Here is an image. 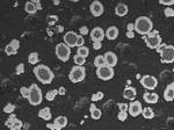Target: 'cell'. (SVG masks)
Here are the masks:
<instances>
[{"label": "cell", "mask_w": 174, "mask_h": 130, "mask_svg": "<svg viewBox=\"0 0 174 130\" xmlns=\"http://www.w3.org/2000/svg\"><path fill=\"white\" fill-rule=\"evenodd\" d=\"M33 72H34V74L36 76V78L40 80L41 83L45 84V85L51 84L53 78H55V74H53V72L51 71V69L44 64L36 65L34 67V70H33Z\"/></svg>", "instance_id": "cell-1"}, {"label": "cell", "mask_w": 174, "mask_h": 130, "mask_svg": "<svg viewBox=\"0 0 174 130\" xmlns=\"http://www.w3.org/2000/svg\"><path fill=\"white\" fill-rule=\"evenodd\" d=\"M135 23V31L139 35H149L151 31L153 30V22L149 16H138L136 19Z\"/></svg>", "instance_id": "cell-2"}, {"label": "cell", "mask_w": 174, "mask_h": 130, "mask_svg": "<svg viewBox=\"0 0 174 130\" xmlns=\"http://www.w3.org/2000/svg\"><path fill=\"white\" fill-rule=\"evenodd\" d=\"M30 89V93H29L28 101L31 106H38L42 103L43 101V94H42V91L41 88L36 85V84H31L29 86Z\"/></svg>", "instance_id": "cell-3"}, {"label": "cell", "mask_w": 174, "mask_h": 130, "mask_svg": "<svg viewBox=\"0 0 174 130\" xmlns=\"http://www.w3.org/2000/svg\"><path fill=\"white\" fill-rule=\"evenodd\" d=\"M85 77H86V69L84 66L75 65V66H72V69L70 70L69 79L71 83H80L85 79Z\"/></svg>", "instance_id": "cell-4"}, {"label": "cell", "mask_w": 174, "mask_h": 130, "mask_svg": "<svg viewBox=\"0 0 174 130\" xmlns=\"http://www.w3.org/2000/svg\"><path fill=\"white\" fill-rule=\"evenodd\" d=\"M56 57L62 62H67L71 57V48L65 43H58L55 48Z\"/></svg>", "instance_id": "cell-5"}, {"label": "cell", "mask_w": 174, "mask_h": 130, "mask_svg": "<svg viewBox=\"0 0 174 130\" xmlns=\"http://www.w3.org/2000/svg\"><path fill=\"white\" fill-rule=\"evenodd\" d=\"M144 41L150 49H157L161 44V36L159 35L158 30H152L149 35L144 36Z\"/></svg>", "instance_id": "cell-6"}, {"label": "cell", "mask_w": 174, "mask_h": 130, "mask_svg": "<svg viewBox=\"0 0 174 130\" xmlns=\"http://www.w3.org/2000/svg\"><path fill=\"white\" fill-rule=\"evenodd\" d=\"M95 73H96V77H98L99 79H101V80H103V81H108L110 79H113V78H114V74H115L114 67H110L108 65L98 67Z\"/></svg>", "instance_id": "cell-7"}, {"label": "cell", "mask_w": 174, "mask_h": 130, "mask_svg": "<svg viewBox=\"0 0 174 130\" xmlns=\"http://www.w3.org/2000/svg\"><path fill=\"white\" fill-rule=\"evenodd\" d=\"M139 83L144 88L153 91L158 86V79L156 77H153V76H150V74H145V76L140 78Z\"/></svg>", "instance_id": "cell-8"}, {"label": "cell", "mask_w": 174, "mask_h": 130, "mask_svg": "<svg viewBox=\"0 0 174 130\" xmlns=\"http://www.w3.org/2000/svg\"><path fill=\"white\" fill-rule=\"evenodd\" d=\"M159 55H160V57H161L162 63H166V64L173 63L174 62V47L173 45H167V47L165 48Z\"/></svg>", "instance_id": "cell-9"}, {"label": "cell", "mask_w": 174, "mask_h": 130, "mask_svg": "<svg viewBox=\"0 0 174 130\" xmlns=\"http://www.w3.org/2000/svg\"><path fill=\"white\" fill-rule=\"evenodd\" d=\"M142 112H143V106L142 103L137 101H131V103H129V109H128V113L129 115H131L132 117H137L138 115H142Z\"/></svg>", "instance_id": "cell-10"}, {"label": "cell", "mask_w": 174, "mask_h": 130, "mask_svg": "<svg viewBox=\"0 0 174 130\" xmlns=\"http://www.w3.org/2000/svg\"><path fill=\"white\" fill-rule=\"evenodd\" d=\"M89 11H91V14L93 16L98 18V16H101L104 12V7L102 5V2H100L99 0H94L92 1L91 6H89Z\"/></svg>", "instance_id": "cell-11"}, {"label": "cell", "mask_w": 174, "mask_h": 130, "mask_svg": "<svg viewBox=\"0 0 174 130\" xmlns=\"http://www.w3.org/2000/svg\"><path fill=\"white\" fill-rule=\"evenodd\" d=\"M91 40L93 42H102L106 37V31L101 27H94L91 30Z\"/></svg>", "instance_id": "cell-12"}, {"label": "cell", "mask_w": 174, "mask_h": 130, "mask_svg": "<svg viewBox=\"0 0 174 130\" xmlns=\"http://www.w3.org/2000/svg\"><path fill=\"white\" fill-rule=\"evenodd\" d=\"M78 34L74 33V31H67V33H65V35H64V43L66 44V45H69L70 48H73V47H77V40H78Z\"/></svg>", "instance_id": "cell-13"}, {"label": "cell", "mask_w": 174, "mask_h": 130, "mask_svg": "<svg viewBox=\"0 0 174 130\" xmlns=\"http://www.w3.org/2000/svg\"><path fill=\"white\" fill-rule=\"evenodd\" d=\"M104 59H106V65H108L110 67H114L117 65V62H118V58H117V55L113 51H107V52L103 55Z\"/></svg>", "instance_id": "cell-14"}, {"label": "cell", "mask_w": 174, "mask_h": 130, "mask_svg": "<svg viewBox=\"0 0 174 130\" xmlns=\"http://www.w3.org/2000/svg\"><path fill=\"white\" fill-rule=\"evenodd\" d=\"M137 96V89L132 86H127L123 91V98L129 101H135Z\"/></svg>", "instance_id": "cell-15"}, {"label": "cell", "mask_w": 174, "mask_h": 130, "mask_svg": "<svg viewBox=\"0 0 174 130\" xmlns=\"http://www.w3.org/2000/svg\"><path fill=\"white\" fill-rule=\"evenodd\" d=\"M118 34H120V31H118V28H117L116 26H110V27H108L107 30H106V37H107L109 41L116 40V38L118 37Z\"/></svg>", "instance_id": "cell-16"}, {"label": "cell", "mask_w": 174, "mask_h": 130, "mask_svg": "<svg viewBox=\"0 0 174 130\" xmlns=\"http://www.w3.org/2000/svg\"><path fill=\"white\" fill-rule=\"evenodd\" d=\"M164 99L166 101H173L174 100V81L168 84L166 88L164 91Z\"/></svg>", "instance_id": "cell-17"}, {"label": "cell", "mask_w": 174, "mask_h": 130, "mask_svg": "<svg viewBox=\"0 0 174 130\" xmlns=\"http://www.w3.org/2000/svg\"><path fill=\"white\" fill-rule=\"evenodd\" d=\"M143 100L146 102V103H157L158 100H159V95L157 94L156 92H147L143 94Z\"/></svg>", "instance_id": "cell-18"}, {"label": "cell", "mask_w": 174, "mask_h": 130, "mask_svg": "<svg viewBox=\"0 0 174 130\" xmlns=\"http://www.w3.org/2000/svg\"><path fill=\"white\" fill-rule=\"evenodd\" d=\"M129 12V8L124 2H120L117 4L115 7V14L117 16H125Z\"/></svg>", "instance_id": "cell-19"}, {"label": "cell", "mask_w": 174, "mask_h": 130, "mask_svg": "<svg viewBox=\"0 0 174 130\" xmlns=\"http://www.w3.org/2000/svg\"><path fill=\"white\" fill-rule=\"evenodd\" d=\"M53 123L57 127V130H62L67 125V117L63 116V115H59V116H57V117L55 118Z\"/></svg>", "instance_id": "cell-20"}, {"label": "cell", "mask_w": 174, "mask_h": 130, "mask_svg": "<svg viewBox=\"0 0 174 130\" xmlns=\"http://www.w3.org/2000/svg\"><path fill=\"white\" fill-rule=\"evenodd\" d=\"M89 113H91V117H92L93 120H99V118H101V116H102V110L95 106V103H94V102L91 103V107H89Z\"/></svg>", "instance_id": "cell-21"}, {"label": "cell", "mask_w": 174, "mask_h": 130, "mask_svg": "<svg viewBox=\"0 0 174 130\" xmlns=\"http://www.w3.org/2000/svg\"><path fill=\"white\" fill-rule=\"evenodd\" d=\"M38 117H41L42 120L44 121H50L52 117V114H51V109L49 107H44L38 110Z\"/></svg>", "instance_id": "cell-22"}, {"label": "cell", "mask_w": 174, "mask_h": 130, "mask_svg": "<svg viewBox=\"0 0 174 130\" xmlns=\"http://www.w3.org/2000/svg\"><path fill=\"white\" fill-rule=\"evenodd\" d=\"M24 11L28 14H35L37 12V7L35 5V1H27L24 5Z\"/></svg>", "instance_id": "cell-23"}, {"label": "cell", "mask_w": 174, "mask_h": 130, "mask_svg": "<svg viewBox=\"0 0 174 130\" xmlns=\"http://www.w3.org/2000/svg\"><path fill=\"white\" fill-rule=\"evenodd\" d=\"M142 115H143V117L146 118V120H151V118L154 117V113H153V109H152L151 107H145V108H143Z\"/></svg>", "instance_id": "cell-24"}, {"label": "cell", "mask_w": 174, "mask_h": 130, "mask_svg": "<svg viewBox=\"0 0 174 130\" xmlns=\"http://www.w3.org/2000/svg\"><path fill=\"white\" fill-rule=\"evenodd\" d=\"M93 64H94V66H96V69H98V67H101V66H104V65H106V59H104L103 55L96 56V57L94 58Z\"/></svg>", "instance_id": "cell-25"}, {"label": "cell", "mask_w": 174, "mask_h": 130, "mask_svg": "<svg viewBox=\"0 0 174 130\" xmlns=\"http://www.w3.org/2000/svg\"><path fill=\"white\" fill-rule=\"evenodd\" d=\"M40 60V57H38V53L37 52H30L28 56V63L31 65H36Z\"/></svg>", "instance_id": "cell-26"}, {"label": "cell", "mask_w": 174, "mask_h": 130, "mask_svg": "<svg viewBox=\"0 0 174 130\" xmlns=\"http://www.w3.org/2000/svg\"><path fill=\"white\" fill-rule=\"evenodd\" d=\"M58 95V89H50L45 94V99L48 101H53L56 99V96Z\"/></svg>", "instance_id": "cell-27"}, {"label": "cell", "mask_w": 174, "mask_h": 130, "mask_svg": "<svg viewBox=\"0 0 174 130\" xmlns=\"http://www.w3.org/2000/svg\"><path fill=\"white\" fill-rule=\"evenodd\" d=\"M73 62H74L75 65L82 66V65L86 63V58L82 57V56H80V55H77V53H75L74 56H73Z\"/></svg>", "instance_id": "cell-28"}, {"label": "cell", "mask_w": 174, "mask_h": 130, "mask_svg": "<svg viewBox=\"0 0 174 130\" xmlns=\"http://www.w3.org/2000/svg\"><path fill=\"white\" fill-rule=\"evenodd\" d=\"M77 55H80V56H82V57H85V58H86L87 56L89 55V49H88L86 45L78 48V49H77Z\"/></svg>", "instance_id": "cell-29"}, {"label": "cell", "mask_w": 174, "mask_h": 130, "mask_svg": "<svg viewBox=\"0 0 174 130\" xmlns=\"http://www.w3.org/2000/svg\"><path fill=\"white\" fill-rule=\"evenodd\" d=\"M15 121H16V115H15L14 113H13V114H9V116H8V118H7V121L5 122L6 127L11 129L12 125L14 124V122H15Z\"/></svg>", "instance_id": "cell-30"}, {"label": "cell", "mask_w": 174, "mask_h": 130, "mask_svg": "<svg viewBox=\"0 0 174 130\" xmlns=\"http://www.w3.org/2000/svg\"><path fill=\"white\" fill-rule=\"evenodd\" d=\"M15 109H16V106L14 103H7L4 107V113H6V114H13Z\"/></svg>", "instance_id": "cell-31"}, {"label": "cell", "mask_w": 174, "mask_h": 130, "mask_svg": "<svg viewBox=\"0 0 174 130\" xmlns=\"http://www.w3.org/2000/svg\"><path fill=\"white\" fill-rule=\"evenodd\" d=\"M29 93H30V89H29V87L22 86V87L20 88V94H21V96H22L23 99H27V100H28Z\"/></svg>", "instance_id": "cell-32"}, {"label": "cell", "mask_w": 174, "mask_h": 130, "mask_svg": "<svg viewBox=\"0 0 174 130\" xmlns=\"http://www.w3.org/2000/svg\"><path fill=\"white\" fill-rule=\"evenodd\" d=\"M5 53L7 56H13V55H16L17 53V50L16 49H14L13 47H11L9 44H7L5 47Z\"/></svg>", "instance_id": "cell-33"}, {"label": "cell", "mask_w": 174, "mask_h": 130, "mask_svg": "<svg viewBox=\"0 0 174 130\" xmlns=\"http://www.w3.org/2000/svg\"><path fill=\"white\" fill-rule=\"evenodd\" d=\"M23 122L21 121V120H19V118H16V121L14 122V124L12 125V128H11V130H22V128H23Z\"/></svg>", "instance_id": "cell-34"}, {"label": "cell", "mask_w": 174, "mask_h": 130, "mask_svg": "<svg viewBox=\"0 0 174 130\" xmlns=\"http://www.w3.org/2000/svg\"><path fill=\"white\" fill-rule=\"evenodd\" d=\"M103 96H104V94L102 92H96V93H94V94L92 95V101L93 102H96V101H99V100H102Z\"/></svg>", "instance_id": "cell-35"}, {"label": "cell", "mask_w": 174, "mask_h": 130, "mask_svg": "<svg viewBox=\"0 0 174 130\" xmlns=\"http://www.w3.org/2000/svg\"><path fill=\"white\" fill-rule=\"evenodd\" d=\"M164 14L166 18H173L174 16V9L172 7H166L165 11H164Z\"/></svg>", "instance_id": "cell-36"}, {"label": "cell", "mask_w": 174, "mask_h": 130, "mask_svg": "<svg viewBox=\"0 0 174 130\" xmlns=\"http://www.w3.org/2000/svg\"><path fill=\"white\" fill-rule=\"evenodd\" d=\"M23 72H24V64H23V63H20V64L15 67V73H16L17 76H20V74H22Z\"/></svg>", "instance_id": "cell-37"}, {"label": "cell", "mask_w": 174, "mask_h": 130, "mask_svg": "<svg viewBox=\"0 0 174 130\" xmlns=\"http://www.w3.org/2000/svg\"><path fill=\"white\" fill-rule=\"evenodd\" d=\"M128 114H129L128 112H121V110H120V113L117 114V118H118L120 121H122V122H124L128 118Z\"/></svg>", "instance_id": "cell-38"}, {"label": "cell", "mask_w": 174, "mask_h": 130, "mask_svg": "<svg viewBox=\"0 0 174 130\" xmlns=\"http://www.w3.org/2000/svg\"><path fill=\"white\" fill-rule=\"evenodd\" d=\"M11 47H13L14 49H16V50H19V48H20V41L19 40H16V38H13L9 43H8Z\"/></svg>", "instance_id": "cell-39"}, {"label": "cell", "mask_w": 174, "mask_h": 130, "mask_svg": "<svg viewBox=\"0 0 174 130\" xmlns=\"http://www.w3.org/2000/svg\"><path fill=\"white\" fill-rule=\"evenodd\" d=\"M84 45H85V38H84L82 35H79L78 36V40H77V47L80 48L84 47Z\"/></svg>", "instance_id": "cell-40"}, {"label": "cell", "mask_w": 174, "mask_h": 130, "mask_svg": "<svg viewBox=\"0 0 174 130\" xmlns=\"http://www.w3.org/2000/svg\"><path fill=\"white\" fill-rule=\"evenodd\" d=\"M159 4L160 5H165L167 7H171L172 5H174V0H159Z\"/></svg>", "instance_id": "cell-41"}, {"label": "cell", "mask_w": 174, "mask_h": 130, "mask_svg": "<svg viewBox=\"0 0 174 130\" xmlns=\"http://www.w3.org/2000/svg\"><path fill=\"white\" fill-rule=\"evenodd\" d=\"M118 109H120L121 112H128L129 105H128V103H124V102H120V103H118Z\"/></svg>", "instance_id": "cell-42"}, {"label": "cell", "mask_w": 174, "mask_h": 130, "mask_svg": "<svg viewBox=\"0 0 174 130\" xmlns=\"http://www.w3.org/2000/svg\"><path fill=\"white\" fill-rule=\"evenodd\" d=\"M48 23L50 24V26H52V24H55V22L58 20V16H56V15H50V16H48Z\"/></svg>", "instance_id": "cell-43"}, {"label": "cell", "mask_w": 174, "mask_h": 130, "mask_svg": "<svg viewBox=\"0 0 174 130\" xmlns=\"http://www.w3.org/2000/svg\"><path fill=\"white\" fill-rule=\"evenodd\" d=\"M79 31H80V35H87V34H89V30H88V28H87L86 26H81L80 29H79Z\"/></svg>", "instance_id": "cell-44"}, {"label": "cell", "mask_w": 174, "mask_h": 130, "mask_svg": "<svg viewBox=\"0 0 174 130\" xmlns=\"http://www.w3.org/2000/svg\"><path fill=\"white\" fill-rule=\"evenodd\" d=\"M102 48V42H93V49L94 50H100Z\"/></svg>", "instance_id": "cell-45"}, {"label": "cell", "mask_w": 174, "mask_h": 130, "mask_svg": "<svg viewBox=\"0 0 174 130\" xmlns=\"http://www.w3.org/2000/svg\"><path fill=\"white\" fill-rule=\"evenodd\" d=\"M66 93V88L64 87V86H60L59 88H58V95H64Z\"/></svg>", "instance_id": "cell-46"}, {"label": "cell", "mask_w": 174, "mask_h": 130, "mask_svg": "<svg viewBox=\"0 0 174 130\" xmlns=\"http://www.w3.org/2000/svg\"><path fill=\"white\" fill-rule=\"evenodd\" d=\"M127 31H135V23L131 22V23H128L127 26Z\"/></svg>", "instance_id": "cell-47"}, {"label": "cell", "mask_w": 174, "mask_h": 130, "mask_svg": "<svg viewBox=\"0 0 174 130\" xmlns=\"http://www.w3.org/2000/svg\"><path fill=\"white\" fill-rule=\"evenodd\" d=\"M166 47H167V44H165V43H161V44H160L159 47L157 48L156 50H157V51H158V52H159V53H160V52H161V51H162V50H164V49L166 48Z\"/></svg>", "instance_id": "cell-48"}, {"label": "cell", "mask_w": 174, "mask_h": 130, "mask_svg": "<svg viewBox=\"0 0 174 130\" xmlns=\"http://www.w3.org/2000/svg\"><path fill=\"white\" fill-rule=\"evenodd\" d=\"M46 128L50 130H57V127L55 125L53 122H52V123H46Z\"/></svg>", "instance_id": "cell-49"}, {"label": "cell", "mask_w": 174, "mask_h": 130, "mask_svg": "<svg viewBox=\"0 0 174 130\" xmlns=\"http://www.w3.org/2000/svg\"><path fill=\"white\" fill-rule=\"evenodd\" d=\"M35 5L37 7V11H41V9H42V4H41L40 0H35Z\"/></svg>", "instance_id": "cell-50"}, {"label": "cell", "mask_w": 174, "mask_h": 130, "mask_svg": "<svg viewBox=\"0 0 174 130\" xmlns=\"http://www.w3.org/2000/svg\"><path fill=\"white\" fill-rule=\"evenodd\" d=\"M127 37L128 38H133L135 37V31H127Z\"/></svg>", "instance_id": "cell-51"}, {"label": "cell", "mask_w": 174, "mask_h": 130, "mask_svg": "<svg viewBox=\"0 0 174 130\" xmlns=\"http://www.w3.org/2000/svg\"><path fill=\"white\" fill-rule=\"evenodd\" d=\"M56 29H57V33H63L64 27L63 26H57V27H56Z\"/></svg>", "instance_id": "cell-52"}, {"label": "cell", "mask_w": 174, "mask_h": 130, "mask_svg": "<svg viewBox=\"0 0 174 130\" xmlns=\"http://www.w3.org/2000/svg\"><path fill=\"white\" fill-rule=\"evenodd\" d=\"M60 4V1L59 0H53V5H56V6H58Z\"/></svg>", "instance_id": "cell-53"}, {"label": "cell", "mask_w": 174, "mask_h": 130, "mask_svg": "<svg viewBox=\"0 0 174 130\" xmlns=\"http://www.w3.org/2000/svg\"><path fill=\"white\" fill-rule=\"evenodd\" d=\"M48 35H49V36L52 35V33H51V30H50V29H48Z\"/></svg>", "instance_id": "cell-54"}, {"label": "cell", "mask_w": 174, "mask_h": 130, "mask_svg": "<svg viewBox=\"0 0 174 130\" xmlns=\"http://www.w3.org/2000/svg\"><path fill=\"white\" fill-rule=\"evenodd\" d=\"M173 72H174V69H173Z\"/></svg>", "instance_id": "cell-55"}]
</instances>
